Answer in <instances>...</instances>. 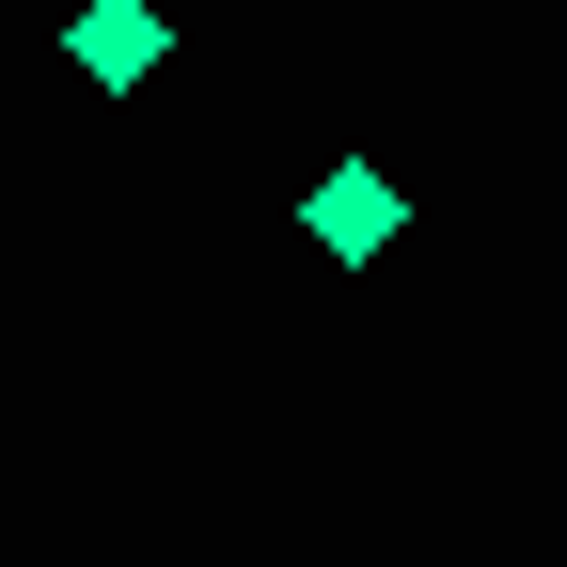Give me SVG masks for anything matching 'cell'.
Returning <instances> with one entry per match:
<instances>
[{"mask_svg":"<svg viewBox=\"0 0 567 567\" xmlns=\"http://www.w3.org/2000/svg\"><path fill=\"white\" fill-rule=\"evenodd\" d=\"M300 221H316L331 252H394V221H410V205H394L379 174H316V205H300Z\"/></svg>","mask_w":567,"mask_h":567,"instance_id":"cell-2","label":"cell"},{"mask_svg":"<svg viewBox=\"0 0 567 567\" xmlns=\"http://www.w3.org/2000/svg\"><path fill=\"white\" fill-rule=\"evenodd\" d=\"M63 48H80V80H111V95H126V80H158V48H174V32L142 17V0H95V17L63 32Z\"/></svg>","mask_w":567,"mask_h":567,"instance_id":"cell-1","label":"cell"}]
</instances>
